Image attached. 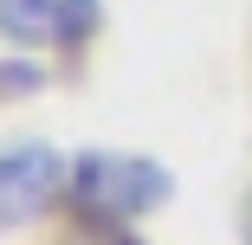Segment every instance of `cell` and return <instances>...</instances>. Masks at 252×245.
Returning <instances> with one entry per match:
<instances>
[{"label":"cell","instance_id":"obj_1","mask_svg":"<svg viewBox=\"0 0 252 245\" xmlns=\"http://www.w3.org/2000/svg\"><path fill=\"white\" fill-rule=\"evenodd\" d=\"M65 193L84 219H110L129 226L142 213H156L175 200V174L156 155H129V149H84L65 168Z\"/></svg>","mask_w":252,"mask_h":245},{"label":"cell","instance_id":"obj_2","mask_svg":"<svg viewBox=\"0 0 252 245\" xmlns=\"http://www.w3.org/2000/svg\"><path fill=\"white\" fill-rule=\"evenodd\" d=\"M104 26V0H0V32L20 45H59L78 52Z\"/></svg>","mask_w":252,"mask_h":245},{"label":"cell","instance_id":"obj_3","mask_svg":"<svg viewBox=\"0 0 252 245\" xmlns=\"http://www.w3.org/2000/svg\"><path fill=\"white\" fill-rule=\"evenodd\" d=\"M59 187H65V162L52 149H13V155H0V226H26L39 219L45 207L59 200Z\"/></svg>","mask_w":252,"mask_h":245},{"label":"cell","instance_id":"obj_4","mask_svg":"<svg viewBox=\"0 0 252 245\" xmlns=\"http://www.w3.org/2000/svg\"><path fill=\"white\" fill-rule=\"evenodd\" d=\"M32 90H45L39 65H0V97H32Z\"/></svg>","mask_w":252,"mask_h":245},{"label":"cell","instance_id":"obj_5","mask_svg":"<svg viewBox=\"0 0 252 245\" xmlns=\"http://www.w3.org/2000/svg\"><path fill=\"white\" fill-rule=\"evenodd\" d=\"M246 245H252V193H246Z\"/></svg>","mask_w":252,"mask_h":245}]
</instances>
